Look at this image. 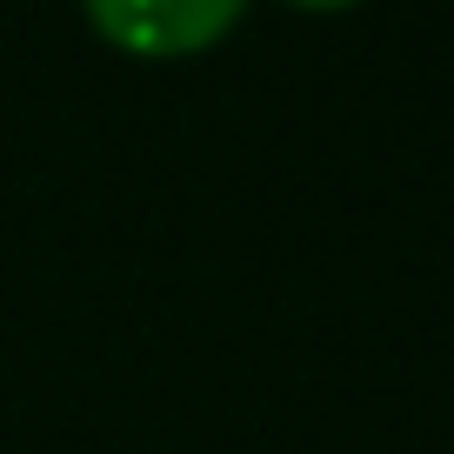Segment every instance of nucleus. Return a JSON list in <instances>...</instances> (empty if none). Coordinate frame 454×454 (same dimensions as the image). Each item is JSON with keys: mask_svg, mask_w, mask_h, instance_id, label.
<instances>
[{"mask_svg": "<svg viewBox=\"0 0 454 454\" xmlns=\"http://www.w3.org/2000/svg\"><path fill=\"white\" fill-rule=\"evenodd\" d=\"M87 14L128 54H187L241 14V0H87Z\"/></svg>", "mask_w": 454, "mask_h": 454, "instance_id": "f257e3e1", "label": "nucleus"}, {"mask_svg": "<svg viewBox=\"0 0 454 454\" xmlns=\"http://www.w3.org/2000/svg\"><path fill=\"white\" fill-rule=\"evenodd\" d=\"M301 7H348V0H301Z\"/></svg>", "mask_w": 454, "mask_h": 454, "instance_id": "f03ea898", "label": "nucleus"}]
</instances>
